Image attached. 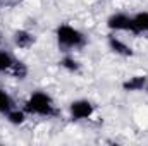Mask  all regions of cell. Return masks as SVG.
<instances>
[{
    "label": "cell",
    "mask_w": 148,
    "mask_h": 146,
    "mask_svg": "<svg viewBox=\"0 0 148 146\" xmlns=\"http://www.w3.org/2000/svg\"><path fill=\"white\" fill-rule=\"evenodd\" d=\"M133 19V31L131 35H143L148 33V10L138 12L134 16H131Z\"/></svg>",
    "instance_id": "obj_8"
},
{
    "label": "cell",
    "mask_w": 148,
    "mask_h": 146,
    "mask_svg": "<svg viewBox=\"0 0 148 146\" xmlns=\"http://www.w3.org/2000/svg\"><path fill=\"white\" fill-rule=\"evenodd\" d=\"M26 117H28V113L24 112V108H16V107L7 113V120L12 126H23L26 122Z\"/></svg>",
    "instance_id": "obj_11"
},
{
    "label": "cell",
    "mask_w": 148,
    "mask_h": 146,
    "mask_svg": "<svg viewBox=\"0 0 148 146\" xmlns=\"http://www.w3.org/2000/svg\"><path fill=\"white\" fill-rule=\"evenodd\" d=\"M9 74H10L14 79H26V77H28V74H29V69H28V65H26L24 62L16 60V62L12 64V67H10Z\"/></svg>",
    "instance_id": "obj_10"
},
{
    "label": "cell",
    "mask_w": 148,
    "mask_h": 146,
    "mask_svg": "<svg viewBox=\"0 0 148 146\" xmlns=\"http://www.w3.org/2000/svg\"><path fill=\"white\" fill-rule=\"evenodd\" d=\"M16 107L14 103V98L9 95V91H5L3 88H0V113L7 115L10 110Z\"/></svg>",
    "instance_id": "obj_9"
},
{
    "label": "cell",
    "mask_w": 148,
    "mask_h": 146,
    "mask_svg": "<svg viewBox=\"0 0 148 146\" xmlns=\"http://www.w3.org/2000/svg\"><path fill=\"white\" fill-rule=\"evenodd\" d=\"M107 28L114 33H131L133 31V19L126 12H114L105 21Z\"/></svg>",
    "instance_id": "obj_3"
},
{
    "label": "cell",
    "mask_w": 148,
    "mask_h": 146,
    "mask_svg": "<svg viewBox=\"0 0 148 146\" xmlns=\"http://www.w3.org/2000/svg\"><path fill=\"white\" fill-rule=\"evenodd\" d=\"M93 113H95V105L86 98L74 100L69 105V115L73 120H88L93 117Z\"/></svg>",
    "instance_id": "obj_4"
},
{
    "label": "cell",
    "mask_w": 148,
    "mask_h": 146,
    "mask_svg": "<svg viewBox=\"0 0 148 146\" xmlns=\"http://www.w3.org/2000/svg\"><path fill=\"white\" fill-rule=\"evenodd\" d=\"M148 84V79L145 76H131L129 79H126L122 83V89L129 91V93H136V91H143Z\"/></svg>",
    "instance_id": "obj_7"
},
{
    "label": "cell",
    "mask_w": 148,
    "mask_h": 146,
    "mask_svg": "<svg viewBox=\"0 0 148 146\" xmlns=\"http://www.w3.org/2000/svg\"><path fill=\"white\" fill-rule=\"evenodd\" d=\"M109 48H110L112 52L115 53V55H121V57H133L134 55V52H133V48L124 41V40H121L119 36H109Z\"/></svg>",
    "instance_id": "obj_6"
},
{
    "label": "cell",
    "mask_w": 148,
    "mask_h": 146,
    "mask_svg": "<svg viewBox=\"0 0 148 146\" xmlns=\"http://www.w3.org/2000/svg\"><path fill=\"white\" fill-rule=\"evenodd\" d=\"M12 43L16 48H21V50H28L35 45V35L26 31V29H17L14 31L12 35Z\"/></svg>",
    "instance_id": "obj_5"
},
{
    "label": "cell",
    "mask_w": 148,
    "mask_h": 146,
    "mask_svg": "<svg viewBox=\"0 0 148 146\" xmlns=\"http://www.w3.org/2000/svg\"><path fill=\"white\" fill-rule=\"evenodd\" d=\"M23 108L28 115H38V117H55L59 113L53 98L45 91H33L26 98Z\"/></svg>",
    "instance_id": "obj_1"
},
{
    "label": "cell",
    "mask_w": 148,
    "mask_h": 146,
    "mask_svg": "<svg viewBox=\"0 0 148 146\" xmlns=\"http://www.w3.org/2000/svg\"><path fill=\"white\" fill-rule=\"evenodd\" d=\"M14 62H16V59L12 57V53L7 52V50H2V48H0V74L9 72Z\"/></svg>",
    "instance_id": "obj_12"
},
{
    "label": "cell",
    "mask_w": 148,
    "mask_h": 146,
    "mask_svg": "<svg viewBox=\"0 0 148 146\" xmlns=\"http://www.w3.org/2000/svg\"><path fill=\"white\" fill-rule=\"evenodd\" d=\"M55 40L64 52L83 48L86 45V36L73 24H59L55 29Z\"/></svg>",
    "instance_id": "obj_2"
},
{
    "label": "cell",
    "mask_w": 148,
    "mask_h": 146,
    "mask_svg": "<svg viewBox=\"0 0 148 146\" xmlns=\"http://www.w3.org/2000/svg\"><path fill=\"white\" fill-rule=\"evenodd\" d=\"M60 67H62L64 71H67V72H77V71L81 69V64H79L77 59H74L73 55H66V57H62V60H60Z\"/></svg>",
    "instance_id": "obj_13"
}]
</instances>
